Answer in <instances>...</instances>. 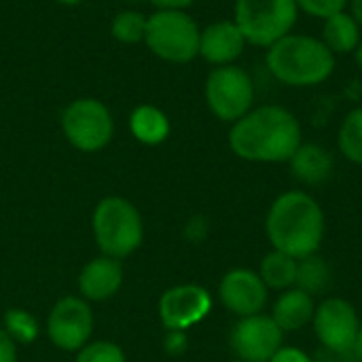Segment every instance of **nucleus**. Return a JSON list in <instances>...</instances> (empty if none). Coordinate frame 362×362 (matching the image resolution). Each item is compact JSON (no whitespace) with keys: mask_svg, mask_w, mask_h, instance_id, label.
Masks as SVG:
<instances>
[{"mask_svg":"<svg viewBox=\"0 0 362 362\" xmlns=\"http://www.w3.org/2000/svg\"><path fill=\"white\" fill-rule=\"evenodd\" d=\"M229 148L250 163H288L303 142L297 115L280 104H263L231 123Z\"/></svg>","mask_w":362,"mask_h":362,"instance_id":"obj_1","label":"nucleus"},{"mask_svg":"<svg viewBox=\"0 0 362 362\" xmlns=\"http://www.w3.org/2000/svg\"><path fill=\"white\" fill-rule=\"evenodd\" d=\"M265 231L274 250L286 252L297 261L305 259L316 255L325 242V210L318 199L305 191H284L267 210Z\"/></svg>","mask_w":362,"mask_h":362,"instance_id":"obj_2","label":"nucleus"},{"mask_svg":"<svg viewBox=\"0 0 362 362\" xmlns=\"http://www.w3.org/2000/svg\"><path fill=\"white\" fill-rule=\"evenodd\" d=\"M265 66L280 85L310 89L333 76L337 57L320 38L291 32L265 49Z\"/></svg>","mask_w":362,"mask_h":362,"instance_id":"obj_3","label":"nucleus"},{"mask_svg":"<svg viewBox=\"0 0 362 362\" xmlns=\"http://www.w3.org/2000/svg\"><path fill=\"white\" fill-rule=\"evenodd\" d=\"M199 23L182 8H157L146 17L144 45L170 64H189L199 57Z\"/></svg>","mask_w":362,"mask_h":362,"instance_id":"obj_4","label":"nucleus"},{"mask_svg":"<svg viewBox=\"0 0 362 362\" xmlns=\"http://www.w3.org/2000/svg\"><path fill=\"white\" fill-rule=\"evenodd\" d=\"M299 8L295 0H235L233 21L252 47L267 49L295 32Z\"/></svg>","mask_w":362,"mask_h":362,"instance_id":"obj_5","label":"nucleus"},{"mask_svg":"<svg viewBox=\"0 0 362 362\" xmlns=\"http://www.w3.org/2000/svg\"><path fill=\"white\" fill-rule=\"evenodd\" d=\"M93 233L106 257L123 259L142 244V218L123 197H106L93 212Z\"/></svg>","mask_w":362,"mask_h":362,"instance_id":"obj_6","label":"nucleus"},{"mask_svg":"<svg viewBox=\"0 0 362 362\" xmlns=\"http://www.w3.org/2000/svg\"><path fill=\"white\" fill-rule=\"evenodd\" d=\"M255 81L238 64L212 68L204 83L208 110L223 123H235L255 108Z\"/></svg>","mask_w":362,"mask_h":362,"instance_id":"obj_7","label":"nucleus"},{"mask_svg":"<svg viewBox=\"0 0 362 362\" xmlns=\"http://www.w3.org/2000/svg\"><path fill=\"white\" fill-rule=\"evenodd\" d=\"M62 132L66 140L83 151H102L115 134V121L108 106L95 98H76L62 112Z\"/></svg>","mask_w":362,"mask_h":362,"instance_id":"obj_8","label":"nucleus"},{"mask_svg":"<svg viewBox=\"0 0 362 362\" xmlns=\"http://www.w3.org/2000/svg\"><path fill=\"white\" fill-rule=\"evenodd\" d=\"M312 325L318 341L329 352L335 354L354 352L361 331V316L348 299L341 297L325 299L320 305H316Z\"/></svg>","mask_w":362,"mask_h":362,"instance_id":"obj_9","label":"nucleus"},{"mask_svg":"<svg viewBox=\"0 0 362 362\" xmlns=\"http://www.w3.org/2000/svg\"><path fill=\"white\" fill-rule=\"evenodd\" d=\"M229 341L238 361L269 362L284 346V333L272 316L255 314L240 318L231 331Z\"/></svg>","mask_w":362,"mask_h":362,"instance_id":"obj_10","label":"nucleus"},{"mask_svg":"<svg viewBox=\"0 0 362 362\" xmlns=\"http://www.w3.org/2000/svg\"><path fill=\"white\" fill-rule=\"evenodd\" d=\"M212 312V295L197 284H180L161 295L159 316L168 331H187Z\"/></svg>","mask_w":362,"mask_h":362,"instance_id":"obj_11","label":"nucleus"},{"mask_svg":"<svg viewBox=\"0 0 362 362\" xmlns=\"http://www.w3.org/2000/svg\"><path fill=\"white\" fill-rule=\"evenodd\" d=\"M93 329V316L85 299L78 297H66L55 303L49 322H47V333L51 341L66 352L81 350Z\"/></svg>","mask_w":362,"mask_h":362,"instance_id":"obj_12","label":"nucleus"},{"mask_svg":"<svg viewBox=\"0 0 362 362\" xmlns=\"http://www.w3.org/2000/svg\"><path fill=\"white\" fill-rule=\"evenodd\" d=\"M218 297L231 314L246 318L263 314L269 299V288L263 284L259 272L238 267L223 276L218 284Z\"/></svg>","mask_w":362,"mask_h":362,"instance_id":"obj_13","label":"nucleus"},{"mask_svg":"<svg viewBox=\"0 0 362 362\" xmlns=\"http://www.w3.org/2000/svg\"><path fill=\"white\" fill-rule=\"evenodd\" d=\"M248 42L233 19H221L206 28L199 34V57L212 68L235 64L246 51Z\"/></svg>","mask_w":362,"mask_h":362,"instance_id":"obj_14","label":"nucleus"},{"mask_svg":"<svg viewBox=\"0 0 362 362\" xmlns=\"http://www.w3.org/2000/svg\"><path fill=\"white\" fill-rule=\"evenodd\" d=\"M288 170L295 180L308 187H318L333 176L335 159L327 146L318 142H301V146L288 159Z\"/></svg>","mask_w":362,"mask_h":362,"instance_id":"obj_15","label":"nucleus"},{"mask_svg":"<svg viewBox=\"0 0 362 362\" xmlns=\"http://www.w3.org/2000/svg\"><path fill=\"white\" fill-rule=\"evenodd\" d=\"M121 282H123V269L119 259L98 257L81 272L78 291L85 299L104 301L110 299L121 288Z\"/></svg>","mask_w":362,"mask_h":362,"instance_id":"obj_16","label":"nucleus"},{"mask_svg":"<svg viewBox=\"0 0 362 362\" xmlns=\"http://www.w3.org/2000/svg\"><path fill=\"white\" fill-rule=\"evenodd\" d=\"M314 312H316L314 297L293 286L278 295L272 308V318L282 329V333H295L312 325Z\"/></svg>","mask_w":362,"mask_h":362,"instance_id":"obj_17","label":"nucleus"},{"mask_svg":"<svg viewBox=\"0 0 362 362\" xmlns=\"http://www.w3.org/2000/svg\"><path fill=\"white\" fill-rule=\"evenodd\" d=\"M320 40L327 45V49L337 57V55H348L354 53L356 47L362 40V28L358 21L350 15V11H341L331 15L329 19L322 21V36Z\"/></svg>","mask_w":362,"mask_h":362,"instance_id":"obj_18","label":"nucleus"},{"mask_svg":"<svg viewBox=\"0 0 362 362\" xmlns=\"http://www.w3.org/2000/svg\"><path fill=\"white\" fill-rule=\"evenodd\" d=\"M129 132L138 142L146 146H157L168 140L172 123L161 108L153 104H140L129 115Z\"/></svg>","mask_w":362,"mask_h":362,"instance_id":"obj_19","label":"nucleus"},{"mask_svg":"<svg viewBox=\"0 0 362 362\" xmlns=\"http://www.w3.org/2000/svg\"><path fill=\"white\" fill-rule=\"evenodd\" d=\"M297 265H299V261L295 257L272 248V252H267L259 265V276L269 291L282 293V291H288L295 286Z\"/></svg>","mask_w":362,"mask_h":362,"instance_id":"obj_20","label":"nucleus"},{"mask_svg":"<svg viewBox=\"0 0 362 362\" xmlns=\"http://www.w3.org/2000/svg\"><path fill=\"white\" fill-rule=\"evenodd\" d=\"M329 284H331V267L318 252L305 259H299L297 280H295L297 288L316 297V295H322L329 288Z\"/></svg>","mask_w":362,"mask_h":362,"instance_id":"obj_21","label":"nucleus"},{"mask_svg":"<svg viewBox=\"0 0 362 362\" xmlns=\"http://www.w3.org/2000/svg\"><path fill=\"white\" fill-rule=\"evenodd\" d=\"M337 148L344 159L354 165H362V106L352 108L337 132Z\"/></svg>","mask_w":362,"mask_h":362,"instance_id":"obj_22","label":"nucleus"},{"mask_svg":"<svg viewBox=\"0 0 362 362\" xmlns=\"http://www.w3.org/2000/svg\"><path fill=\"white\" fill-rule=\"evenodd\" d=\"M144 34H146V15L140 11L134 8L119 11L110 21V36L117 42L123 45L144 42Z\"/></svg>","mask_w":362,"mask_h":362,"instance_id":"obj_23","label":"nucleus"},{"mask_svg":"<svg viewBox=\"0 0 362 362\" xmlns=\"http://www.w3.org/2000/svg\"><path fill=\"white\" fill-rule=\"evenodd\" d=\"M4 322H6V333L13 337V341L17 339L21 344H28V341H32L38 335L36 320L28 312H23V310H11L6 314Z\"/></svg>","mask_w":362,"mask_h":362,"instance_id":"obj_24","label":"nucleus"},{"mask_svg":"<svg viewBox=\"0 0 362 362\" xmlns=\"http://www.w3.org/2000/svg\"><path fill=\"white\" fill-rule=\"evenodd\" d=\"M76 362H125V354L112 341H95L81 348Z\"/></svg>","mask_w":362,"mask_h":362,"instance_id":"obj_25","label":"nucleus"},{"mask_svg":"<svg viewBox=\"0 0 362 362\" xmlns=\"http://www.w3.org/2000/svg\"><path fill=\"white\" fill-rule=\"evenodd\" d=\"M295 4H297L299 13L310 15L320 21L348 8V0H295Z\"/></svg>","mask_w":362,"mask_h":362,"instance_id":"obj_26","label":"nucleus"},{"mask_svg":"<svg viewBox=\"0 0 362 362\" xmlns=\"http://www.w3.org/2000/svg\"><path fill=\"white\" fill-rule=\"evenodd\" d=\"M187 344H189V339H187V333H185V331H168L165 341H163L165 352L172 354V356L182 354V352L187 350Z\"/></svg>","mask_w":362,"mask_h":362,"instance_id":"obj_27","label":"nucleus"},{"mask_svg":"<svg viewBox=\"0 0 362 362\" xmlns=\"http://www.w3.org/2000/svg\"><path fill=\"white\" fill-rule=\"evenodd\" d=\"M269 362H314L310 358V354H305L303 350H299V348H295V346H282L276 354H274V358Z\"/></svg>","mask_w":362,"mask_h":362,"instance_id":"obj_28","label":"nucleus"},{"mask_svg":"<svg viewBox=\"0 0 362 362\" xmlns=\"http://www.w3.org/2000/svg\"><path fill=\"white\" fill-rule=\"evenodd\" d=\"M185 235L191 240V242H202V240H206V235H208V221L204 218V216H195L189 225H187V229H185Z\"/></svg>","mask_w":362,"mask_h":362,"instance_id":"obj_29","label":"nucleus"},{"mask_svg":"<svg viewBox=\"0 0 362 362\" xmlns=\"http://www.w3.org/2000/svg\"><path fill=\"white\" fill-rule=\"evenodd\" d=\"M17 361V346L13 341V337L0 329V362H15Z\"/></svg>","mask_w":362,"mask_h":362,"instance_id":"obj_30","label":"nucleus"},{"mask_svg":"<svg viewBox=\"0 0 362 362\" xmlns=\"http://www.w3.org/2000/svg\"><path fill=\"white\" fill-rule=\"evenodd\" d=\"M148 2L157 8H182V11H187L197 0H148Z\"/></svg>","mask_w":362,"mask_h":362,"instance_id":"obj_31","label":"nucleus"},{"mask_svg":"<svg viewBox=\"0 0 362 362\" xmlns=\"http://www.w3.org/2000/svg\"><path fill=\"white\" fill-rule=\"evenodd\" d=\"M348 11L362 28V0H348Z\"/></svg>","mask_w":362,"mask_h":362,"instance_id":"obj_32","label":"nucleus"},{"mask_svg":"<svg viewBox=\"0 0 362 362\" xmlns=\"http://www.w3.org/2000/svg\"><path fill=\"white\" fill-rule=\"evenodd\" d=\"M354 354L358 356V361L362 362V320H361V331H358V339H356V346H354Z\"/></svg>","mask_w":362,"mask_h":362,"instance_id":"obj_33","label":"nucleus"},{"mask_svg":"<svg viewBox=\"0 0 362 362\" xmlns=\"http://www.w3.org/2000/svg\"><path fill=\"white\" fill-rule=\"evenodd\" d=\"M352 55H354V59H356V66H358V68L362 70V40H361V45L356 47V51H354Z\"/></svg>","mask_w":362,"mask_h":362,"instance_id":"obj_34","label":"nucleus"},{"mask_svg":"<svg viewBox=\"0 0 362 362\" xmlns=\"http://www.w3.org/2000/svg\"><path fill=\"white\" fill-rule=\"evenodd\" d=\"M57 4H62V6H78V4H83L85 0H55Z\"/></svg>","mask_w":362,"mask_h":362,"instance_id":"obj_35","label":"nucleus"},{"mask_svg":"<svg viewBox=\"0 0 362 362\" xmlns=\"http://www.w3.org/2000/svg\"><path fill=\"white\" fill-rule=\"evenodd\" d=\"M231 362H244V361H238V358H235V361H231Z\"/></svg>","mask_w":362,"mask_h":362,"instance_id":"obj_36","label":"nucleus"},{"mask_svg":"<svg viewBox=\"0 0 362 362\" xmlns=\"http://www.w3.org/2000/svg\"><path fill=\"white\" fill-rule=\"evenodd\" d=\"M129 2H138V0H129Z\"/></svg>","mask_w":362,"mask_h":362,"instance_id":"obj_37","label":"nucleus"}]
</instances>
